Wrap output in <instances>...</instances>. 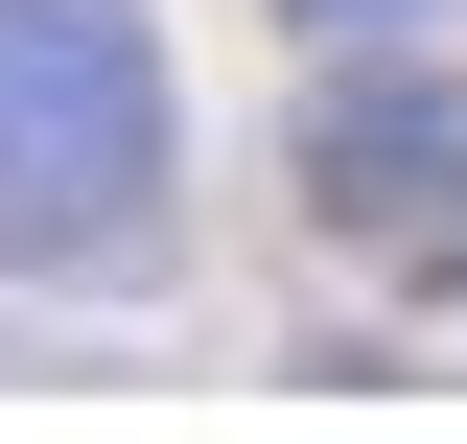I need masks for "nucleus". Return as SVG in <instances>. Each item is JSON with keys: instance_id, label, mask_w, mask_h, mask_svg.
I'll use <instances>...</instances> for the list:
<instances>
[{"instance_id": "obj_3", "label": "nucleus", "mask_w": 467, "mask_h": 444, "mask_svg": "<svg viewBox=\"0 0 467 444\" xmlns=\"http://www.w3.org/2000/svg\"><path fill=\"white\" fill-rule=\"evenodd\" d=\"M304 24H398V0H304Z\"/></svg>"}, {"instance_id": "obj_1", "label": "nucleus", "mask_w": 467, "mask_h": 444, "mask_svg": "<svg viewBox=\"0 0 467 444\" xmlns=\"http://www.w3.org/2000/svg\"><path fill=\"white\" fill-rule=\"evenodd\" d=\"M164 24L140 0H0V280L164 258Z\"/></svg>"}, {"instance_id": "obj_2", "label": "nucleus", "mask_w": 467, "mask_h": 444, "mask_svg": "<svg viewBox=\"0 0 467 444\" xmlns=\"http://www.w3.org/2000/svg\"><path fill=\"white\" fill-rule=\"evenodd\" d=\"M304 211L374 234V258H467V94L444 70H350L304 117Z\"/></svg>"}]
</instances>
